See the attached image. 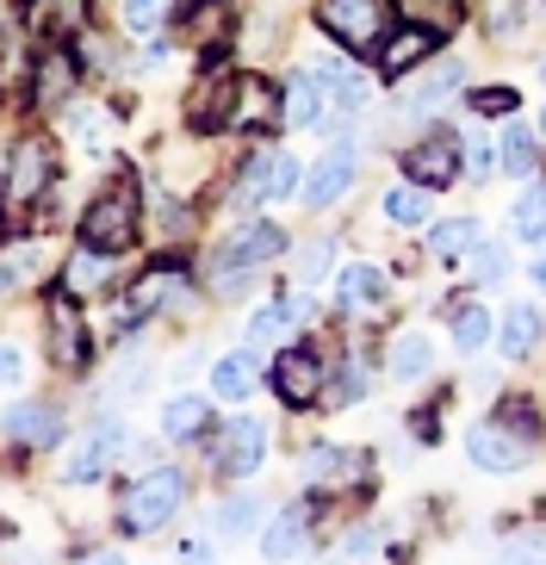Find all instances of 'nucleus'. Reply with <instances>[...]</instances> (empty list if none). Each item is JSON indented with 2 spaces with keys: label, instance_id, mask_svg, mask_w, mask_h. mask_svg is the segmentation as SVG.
I'll use <instances>...</instances> for the list:
<instances>
[{
  "label": "nucleus",
  "instance_id": "f257e3e1",
  "mask_svg": "<svg viewBox=\"0 0 546 565\" xmlns=\"http://www.w3.org/2000/svg\"><path fill=\"white\" fill-rule=\"evenodd\" d=\"M137 181H118L113 193H99L94 205H87V217H82V243L87 249H99V255H125L137 243Z\"/></svg>",
  "mask_w": 546,
  "mask_h": 565
},
{
  "label": "nucleus",
  "instance_id": "f03ea898",
  "mask_svg": "<svg viewBox=\"0 0 546 565\" xmlns=\"http://www.w3.org/2000/svg\"><path fill=\"white\" fill-rule=\"evenodd\" d=\"M186 503V479L174 466H156L143 479L131 484V498H125V529L131 534H156L162 522H174V510Z\"/></svg>",
  "mask_w": 546,
  "mask_h": 565
},
{
  "label": "nucleus",
  "instance_id": "7ed1b4c3",
  "mask_svg": "<svg viewBox=\"0 0 546 565\" xmlns=\"http://www.w3.org/2000/svg\"><path fill=\"white\" fill-rule=\"evenodd\" d=\"M50 174H56V156H50V143L44 137H25L13 150V168H7V186H0V205L7 212H32L38 200L50 193Z\"/></svg>",
  "mask_w": 546,
  "mask_h": 565
},
{
  "label": "nucleus",
  "instance_id": "20e7f679",
  "mask_svg": "<svg viewBox=\"0 0 546 565\" xmlns=\"http://www.w3.org/2000/svg\"><path fill=\"white\" fill-rule=\"evenodd\" d=\"M323 25L347 51H379L392 13H385V0H323Z\"/></svg>",
  "mask_w": 546,
  "mask_h": 565
},
{
  "label": "nucleus",
  "instance_id": "39448f33",
  "mask_svg": "<svg viewBox=\"0 0 546 565\" xmlns=\"http://www.w3.org/2000/svg\"><path fill=\"white\" fill-rule=\"evenodd\" d=\"M118 448H125V423H118V416H99L94 429H87L82 441L68 448V460H63V479H68V484H87V479H99V472L113 466V454H118Z\"/></svg>",
  "mask_w": 546,
  "mask_h": 565
},
{
  "label": "nucleus",
  "instance_id": "423d86ee",
  "mask_svg": "<svg viewBox=\"0 0 546 565\" xmlns=\"http://www.w3.org/2000/svg\"><path fill=\"white\" fill-rule=\"evenodd\" d=\"M231 125H243V131H280L286 125V87L267 82V75H248V82H236V113Z\"/></svg>",
  "mask_w": 546,
  "mask_h": 565
},
{
  "label": "nucleus",
  "instance_id": "0eeeda50",
  "mask_svg": "<svg viewBox=\"0 0 546 565\" xmlns=\"http://www.w3.org/2000/svg\"><path fill=\"white\" fill-rule=\"evenodd\" d=\"M280 249H286V236L274 231V224H243V231H236L231 243H224V255H217V286L231 292L243 267L267 262V255H280Z\"/></svg>",
  "mask_w": 546,
  "mask_h": 565
},
{
  "label": "nucleus",
  "instance_id": "6e6552de",
  "mask_svg": "<svg viewBox=\"0 0 546 565\" xmlns=\"http://www.w3.org/2000/svg\"><path fill=\"white\" fill-rule=\"evenodd\" d=\"M460 168H465V156H460V137L453 131H435L416 150H404V174H416V186H447Z\"/></svg>",
  "mask_w": 546,
  "mask_h": 565
},
{
  "label": "nucleus",
  "instance_id": "1a4fd4ad",
  "mask_svg": "<svg viewBox=\"0 0 546 565\" xmlns=\"http://www.w3.org/2000/svg\"><path fill=\"white\" fill-rule=\"evenodd\" d=\"M50 361L56 366H87V330H82V317H75V292H56L50 299Z\"/></svg>",
  "mask_w": 546,
  "mask_h": 565
},
{
  "label": "nucleus",
  "instance_id": "9d476101",
  "mask_svg": "<svg viewBox=\"0 0 546 565\" xmlns=\"http://www.w3.org/2000/svg\"><path fill=\"white\" fill-rule=\"evenodd\" d=\"M267 454V423H255V416H236V423H224V441H217V466L224 472H255Z\"/></svg>",
  "mask_w": 546,
  "mask_h": 565
},
{
  "label": "nucleus",
  "instance_id": "9b49d317",
  "mask_svg": "<svg viewBox=\"0 0 546 565\" xmlns=\"http://www.w3.org/2000/svg\"><path fill=\"white\" fill-rule=\"evenodd\" d=\"M522 435H510V429H496V423H479V429L465 435V454H472V466L479 472H515L522 466Z\"/></svg>",
  "mask_w": 546,
  "mask_h": 565
},
{
  "label": "nucleus",
  "instance_id": "f8f14e48",
  "mask_svg": "<svg viewBox=\"0 0 546 565\" xmlns=\"http://www.w3.org/2000/svg\"><path fill=\"white\" fill-rule=\"evenodd\" d=\"M274 392H280L286 404H311L317 392H323V361H317L311 349H292L274 361Z\"/></svg>",
  "mask_w": 546,
  "mask_h": 565
},
{
  "label": "nucleus",
  "instance_id": "ddd939ff",
  "mask_svg": "<svg viewBox=\"0 0 546 565\" xmlns=\"http://www.w3.org/2000/svg\"><path fill=\"white\" fill-rule=\"evenodd\" d=\"M25 25L50 44H63L87 25V0H25Z\"/></svg>",
  "mask_w": 546,
  "mask_h": 565
},
{
  "label": "nucleus",
  "instance_id": "4468645a",
  "mask_svg": "<svg viewBox=\"0 0 546 565\" xmlns=\"http://www.w3.org/2000/svg\"><path fill=\"white\" fill-rule=\"evenodd\" d=\"M354 168H361V150H354V143H335V150L311 168V181H304V205H330L335 193L354 181Z\"/></svg>",
  "mask_w": 546,
  "mask_h": 565
},
{
  "label": "nucleus",
  "instance_id": "2eb2a0df",
  "mask_svg": "<svg viewBox=\"0 0 546 565\" xmlns=\"http://www.w3.org/2000/svg\"><path fill=\"white\" fill-rule=\"evenodd\" d=\"M304 529H311V503H292L286 515H274V522H267L261 553H267L274 565H292V559H298V547H304Z\"/></svg>",
  "mask_w": 546,
  "mask_h": 565
},
{
  "label": "nucleus",
  "instance_id": "dca6fc26",
  "mask_svg": "<svg viewBox=\"0 0 546 565\" xmlns=\"http://www.w3.org/2000/svg\"><path fill=\"white\" fill-rule=\"evenodd\" d=\"M236 113V75H212L205 82V94H193V106H186V118H193V131H224Z\"/></svg>",
  "mask_w": 546,
  "mask_h": 565
},
{
  "label": "nucleus",
  "instance_id": "f3484780",
  "mask_svg": "<svg viewBox=\"0 0 546 565\" xmlns=\"http://www.w3.org/2000/svg\"><path fill=\"white\" fill-rule=\"evenodd\" d=\"M429 51H435V32H422V25H404V32H392L379 51H373V63H379V75H404V68H416Z\"/></svg>",
  "mask_w": 546,
  "mask_h": 565
},
{
  "label": "nucleus",
  "instance_id": "a211bd4d",
  "mask_svg": "<svg viewBox=\"0 0 546 565\" xmlns=\"http://www.w3.org/2000/svg\"><path fill=\"white\" fill-rule=\"evenodd\" d=\"M261 385V354L255 349H236V354H224V361L212 366V392L217 398H248Z\"/></svg>",
  "mask_w": 546,
  "mask_h": 565
},
{
  "label": "nucleus",
  "instance_id": "6ab92c4d",
  "mask_svg": "<svg viewBox=\"0 0 546 565\" xmlns=\"http://www.w3.org/2000/svg\"><path fill=\"white\" fill-rule=\"evenodd\" d=\"M68 94H75V56L63 51V44H50L44 56H38V106H63Z\"/></svg>",
  "mask_w": 546,
  "mask_h": 565
},
{
  "label": "nucleus",
  "instance_id": "aec40b11",
  "mask_svg": "<svg viewBox=\"0 0 546 565\" xmlns=\"http://www.w3.org/2000/svg\"><path fill=\"white\" fill-rule=\"evenodd\" d=\"M7 435H13V441H32V448H56V441H63V416L50 411V404H19V411L7 416Z\"/></svg>",
  "mask_w": 546,
  "mask_h": 565
},
{
  "label": "nucleus",
  "instance_id": "412c9836",
  "mask_svg": "<svg viewBox=\"0 0 546 565\" xmlns=\"http://www.w3.org/2000/svg\"><path fill=\"white\" fill-rule=\"evenodd\" d=\"M335 299H342V311H361V305H379L385 299V274L366 262H347L342 274H335Z\"/></svg>",
  "mask_w": 546,
  "mask_h": 565
},
{
  "label": "nucleus",
  "instance_id": "4be33fe9",
  "mask_svg": "<svg viewBox=\"0 0 546 565\" xmlns=\"http://www.w3.org/2000/svg\"><path fill=\"white\" fill-rule=\"evenodd\" d=\"M44 243H13V249L0 255V299H13V292H25V286L38 280V267H44Z\"/></svg>",
  "mask_w": 546,
  "mask_h": 565
},
{
  "label": "nucleus",
  "instance_id": "5701e85b",
  "mask_svg": "<svg viewBox=\"0 0 546 565\" xmlns=\"http://www.w3.org/2000/svg\"><path fill=\"white\" fill-rule=\"evenodd\" d=\"M323 118V82L317 75H298V82H286V125H317Z\"/></svg>",
  "mask_w": 546,
  "mask_h": 565
},
{
  "label": "nucleus",
  "instance_id": "b1692460",
  "mask_svg": "<svg viewBox=\"0 0 546 565\" xmlns=\"http://www.w3.org/2000/svg\"><path fill=\"white\" fill-rule=\"evenodd\" d=\"M63 292H75V299H94V292H106V255L99 249H82L75 262L63 267Z\"/></svg>",
  "mask_w": 546,
  "mask_h": 565
},
{
  "label": "nucleus",
  "instance_id": "393cba45",
  "mask_svg": "<svg viewBox=\"0 0 546 565\" xmlns=\"http://www.w3.org/2000/svg\"><path fill=\"white\" fill-rule=\"evenodd\" d=\"M205 423H212V411H205L193 392H186V398H168V411H162V435H168V441H193Z\"/></svg>",
  "mask_w": 546,
  "mask_h": 565
},
{
  "label": "nucleus",
  "instance_id": "a878e982",
  "mask_svg": "<svg viewBox=\"0 0 546 565\" xmlns=\"http://www.w3.org/2000/svg\"><path fill=\"white\" fill-rule=\"evenodd\" d=\"M397 13H410V25H422V32H453L460 25V0H397Z\"/></svg>",
  "mask_w": 546,
  "mask_h": 565
},
{
  "label": "nucleus",
  "instance_id": "bb28decb",
  "mask_svg": "<svg viewBox=\"0 0 546 565\" xmlns=\"http://www.w3.org/2000/svg\"><path fill=\"white\" fill-rule=\"evenodd\" d=\"M479 249V224L472 217H447V224H435L429 231V255H441V262H453V255Z\"/></svg>",
  "mask_w": 546,
  "mask_h": 565
},
{
  "label": "nucleus",
  "instance_id": "cd10ccee",
  "mask_svg": "<svg viewBox=\"0 0 546 565\" xmlns=\"http://www.w3.org/2000/svg\"><path fill=\"white\" fill-rule=\"evenodd\" d=\"M534 335H540L534 305H510V317H503V354H510V361H522V354L534 349Z\"/></svg>",
  "mask_w": 546,
  "mask_h": 565
},
{
  "label": "nucleus",
  "instance_id": "c85d7f7f",
  "mask_svg": "<svg viewBox=\"0 0 546 565\" xmlns=\"http://www.w3.org/2000/svg\"><path fill=\"white\" fill-rule=\"evenodd\" d=\"M496 162H503V174H534V131L528 125H503Z\"/></svg>",
  "mask_w": 546,
  "mask_h": 565
},
{
  "label": "nucleus",
  "instance_id": "c756f323",
  "mask_svg": "<svg viewBox=\"0 0 546 565\" xmlns=\"http://www.w3.org/2000/svg\"><path fill=\"white\" fill-rule=\"evenodd\" d=\"M217 529L231 534V541H243L248 529H261V498H255V491H236V498H224V510H217Z\"/></svg>",
  "mask_w": 546,
  "mask_h": 565
},
{
  "label": "nucleus",
  "instance_id": "7c9ffc66",
  "mask_svg": "<svg viewBox=\"0 0 546 565\" xmlns=\"http://www.w3.org/2000/svg\"><path fill=\"white\" fill-rule=\"evenodd\" d=\"M429 361H435L429 335H397V342H392V373H397V380H422Z\"/></svg>",
  "mask_w": 546,
  "mask_h": 565
},
{
  "label": "nucleus",
  "instance_id": "2f4dec72",
  "mask_svg": "<svg viewBox=\"0 0 546 565\" xmlns=\"http://www.w3.org/2000/svg\"><path fill=\"white\" fill-rule=\"evenodd\" d=\"M385 217L392 224H429V186H392L385 193Z\"/></svg>",
  "mask_w": 546,
  "mask_h": 565
},
{
  "label": "nucleus",
  "instance_id": "473e14b6",
  "mask_svg": "<svg viewBox=\"0 0 546 565\" xmlns=\"http://www.w3.org/2000/svg\"><path fill=\"white\" fill-rule=\"evenodd\" d=\"M354 454H342V448H311L304 454V479L311 484H335V479H347V472H354Z\"/></svg>",
  "mask_w": 546,
  "mask_h": 565
},
{
  "label": "nucleus",
  "instance_id": "72a5a7b5",
  "mask_svg": "<svg viewBox=\"0 0 546 565\" xmlns=\"http://www.w3.org/2000/svg\"><path fill=\"white\" fill-rule=\"evenodd\" d=\"M515 236H522V243H540L546 236V186H528V193L515 200Z\"/></svg>",
  "mask_w": 546,
  "mask_h": 565
},
{
  "label": "nucleus",
  "instance_id": "f704fd0d",
  "mask_svg": "<svg viewBox=\"0 0 546 565\" xmlns=\"http://www.w3.org/2000/svg\"><path fill=\"white\" fill-rule=\"evenodd\" d=\"M317 82L330 87L335 100H347V106H361V100H366V82H361V75H354L347 63H323V68H317Z\"/></svg>",
  "mask_w": 546,
  "mask_h": 565
},
{
  "label": "nucleus",
  "instance_id": "c9c22d12",
  "mask_svg": "<svg viewBox=\"0 0 546 565\" xmlns=\"http://www.w3.org/2000/svg\"><path fill=\"white\" fill-rule=\"evenodd\" d=\"M286 317H292L286 305H267V311L248 317V349H274V342L286 335Z\"/></svg>",
  "mask_w": 546,
  "mask_h": 565
},
{
  "label": "nucleus",
  "instance_id": "e433bc0d",
  "mask_svg": "<svg viewBox=\"0 0 546 565\" xmlns=\"http://www.w3.org/2000/svg\"><path fill=\"white\" fill-rule=\"evenodd\" d=\"M484 335H491V317H484L479 305H460V311H453V342H460V349H484Z\"/></svg>",
  "mask_w": 546,
  "mask_h": 565
},
{
  "label": "nucleus",
  "instance_id": "4c0bfd02",
  "mask_svg": "<svg viewBox=\"0 0 546 565\" xmlns=\"http://www.w3.org/2000/svg\"><path fill=\"white\" fill-rule=\"evenodd\" d=\"M162 19H168V0H125V32L149 38Z\"/></svg>",
  "mask_w": 546,
  "mask_h": 565
},
{
  "label": "nucleus",
  "instance_id": "58836bf2",
  "mask_svg": "<svg viewBox=\"0 0 546 565\" xmlns=\"http://www.w3.org/2000/svg\"><path fill=\"white\" fill-rule=\"evenodd\" d=\"M453 82H460V68H447V75H435L429 87H416L410 100H404V113H435V106H441L447 94H453Z\"/></svg>",
  "mask_w": 546,
  "mask_h": 565
},
{
  "label": "nucleus",
  "instance_id": "ea45409f",
  "mask_svg": "<svg viewBox=\"0 0 546 565\" xmlns=\"http://www.w3.org/2000/svg\"><path fill=\"white\" fill-rule=\"evenodd\" d=\"M106 137H113V118L106 113H75V143H82V150H99Z\"/></svg>",
  "mask_w": 546,
  "mask_h": 565
},
{
  "label": "nucleus",
  "instance_id": "a19ab883",
  "mask_svg": "<svg viewBox=\"0 0 546 565\" xmlns=\"http://www.w3.org/2000/svg\"><path fill=\"white\" fill-rule=\"evenodd\" d=\"M460 156H465V174H472V181L496 168V150L484 143V137H465V143H460Z\"/></svg>",
  "mask_w": 546,
  "mask_h": 565
},
{
  "label": "nucleus",
  "instance_id": "79ce46f5",
  "mask_svg": "<svg viewBox=\"0 0 546 565\" xmlns=\"http://www.w3.org/2000/svg\"><path fill=\"white\" fill-rule=\"evenodd\" d=\"M323 267H330V243H304V249H298V280L304 286L323 280Z\"/></svg>",
  "mask_w": 546,
  "mask_h": 565
},
{
  "label": "nucleus",
  "instance_id": "37998d69",
  "mask_svg": "<svg viewBox=\"0 0 546 565\" xmlns=\"http://www.w3.org/2000/svg\"><path fill=\"white\" fill-rule=\"evenodd\" d=\"M472 106H479V113H515V87H479Z\"/></svg>",
  "mask_w": 546,
  "mask_h": 565
},
{
  "label": "nucleus",
  "instance_id": "c03bdc74",
  "mask_svg": "<svg viewBox=\"0 0 546 565\" xmlns=\"http://www.w3.org/2000/svg\"><path fill=\"white\" fill-rule=\"evenodd\" d=\"M298 193V162L292 156H274V200H292Z\"/></svg>",
  "mask_w": 546,
  "mask_h": 565
},
{
  "label": "nucleus",
  "instance_id": "a18cd8bd",
  "mask_svg": "<svg viewBox=\"0 0 546 565\" xmlns=\"http://www.w3.org/2000/svg\"><path fill=\"white\" fill-rule=\"evenodd\" d=\"M25 380V354H19V342H0V385H19Z\"/></svg>",
  "mask_w": 546,
  "mask_h": 565
},
{
  "label": "nucleus",
  "instance_id": "49530a36",
  "mask_svg": "<svg viewBox=\"0 0 546 565\" xmlns=\"http://www.w3.org/2000/svg\"><path fill=\"white\" fill-rule=\"evenodd\" d=\"M373 553V529H361V534H347L342 547H335V565H354V559H366Z\"/></svg>",
  "mask_w": 546,
  "mask_h": 565
},
{
  "label": "nucleus",
  "instance_id": "de8ad7c7",
  "mask_svg": "<svg viewBox=\"0 0 546 565\" xmlns=\"http://www.w3.org/2000/svg\"><path fill=\"white\" fill-rule=\"evenodd\" d=\"M522 25V0H491V32H515Z\"/></svg>",
  "mask_w": 546,
  "mask_h": 565
},
{
  "label": "nucleus",
  "instance_id": "09e8293b",
  "mask_svg": "<svg viewBox=\"0 0 546 565\" xmlns=\"http://www.w3.org/2000/svg\"><path fill=\"white\" fill-rule=\"evenodd\" d=\"M361 392H366V380H361V373H354V366H347L342 380L330 385V404H354V398H361Z\"/></svg>",
  "mask_w": 546,
  "mask_h": 565
},
{
  "label": "nucleus",
  "instance_id": "8fccbe9b",
  "mask_svg": "<svg viewBox=\"0 0 546 565\" xmlns=\"http://www.w3.org/2000/svg\"><path fill=\"white\" fill-rule=\"evenodd\" d=\"M503 565H546V547L540 541H515V547L503 553Z\"/></svg>",
  "mask_w": 546,
  "mask_h": 565
},
{
  "label": "nucleus",
  "instance_id": "3c124183",
  "mask_svg": "<svg viewBox=\"0 0 546 565\" xmlns=\"http://www.w3.org/2000/svg\"><path fill=\"white\" fill-rule=\"evenodd\" d=\"M510 274V255L503 249H479V280H503Z\"/></svg>",
  "mask_w": 546,
  "mask_h": 565
},
{
  "label": "nucleus",
  "instance_id": "603ef678",
  "mask_svg": "<svg viewBox=\"0 0 546 565\" xmlns=\"http://www.w3.org/2000/svg\"><path fill=\"white\" fill-rule=\"evenodd\" d=\"M94 565H125V559H118V553H99V559Z\"/></svg>",
  "mask_w": 546,
  "mask_h": 565
},
{
  "label": "nucleus",
  "instance_id": "864d4df0",
  "mask_svg": "<svg viewBox=\"0 0 546 565\" xmlns=\"http://www.w3.org/2000/svg\"><path fill=\"white\" fill-rule=\"evenodd\" d=\"M534 280H540V292H546V255H540V267H534Z\"/></svg>",
  "mask_w": 546,
  "mask_h": 565
},
{
  "label": "nucleus",
  "instance_id": "5fc2aeb1",
  "mask_svg": "<svg viewBox=\"0 0 546 565\" xmlns=\"http://www.w3.org/2000/svg\"><path fill=\"white\" fill-rule=\"evenodd\" d=\"M540 137H546V118H540Z\"/></svg>",
  "mask_w": 546,
  "mask_h": 565
},
{
  "label": "nucleus",
  "instance_id": "6e6d98bb",
  "mask_svg": "<svg viewBox=\"0 0 546 565\" xmlns=\"http://www.w3.org/2000/svg\"><path fill=\"white\" fill-rule=\"evenodd\" d=\"M540 75H546V63H540Z\"/></svg>",
  "mask_w": 546,
  "mask_h": 565
},
{
  "label": "nucleus",
  "instance_id": "4d7b16f0",
  "mask_svg": "<svg viewBox=\"0 0 546 565\" xmlns=\"http://www.w3.org/2000/svg\"><path fill=\"white\" fill-rule=\"evenodd\" d=\"M0 56H7V51H0Z\"/></svg>",
  "mask_w": 546,
  "mask_h": 565
}]
</instances>
